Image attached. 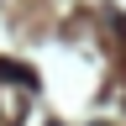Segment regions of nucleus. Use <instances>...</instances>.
Instances as JSON below:
<instances>
[{"instance_id":"nucleus-1","label":"nucleus","mask_w":126,"mask_h":126,"mask_svg":"<svg viewBox=\"0 0 126 126\" xmlns=\"http://www.w3.org/2000/svg\"><path fill=\"white\" fill-rule=\"evenodd\" d=\"M0 79H11V84H26V89H37V74H32L26 63H11V58H0Z\"/></svg>"}]
</instances>
